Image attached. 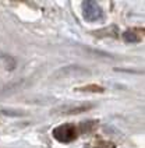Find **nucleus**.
<instances>
[{
    "label": "nucleus",
    "mask_w": 145,
    "mask_h": 148,
    "mask_svg": "<svg viewBox=\"0 0 145 148\" xmlns=\"http://www.w3.org/2000/svg\"><path fill=\"white\" fill-rule=\"evenodd\" d=\"M53 137L56 138L57 141L60 143H64V144H68V143H72L78 137V130L77 127L71 123H64L57 126L56 129H53Z\"/></svg>",
    "instance_id": "obj_1"
},
{
    "label": "nucleus",
    "mask_w": 145,
    "mask_h": 148,
    "mask_svg": "<svg viewBox=\"0 0 145 148\" xmlns=\"http://www.w3.org/2000/svg\"><path fill=\"white\" fill-rule=\"evenodd\" d=\"M82 14H84V18L87 21H98V20H102L103 11L98 3L87 0V1L82 3Z\"/></svg>",
    "instance_id": "obj_2"
},
{
    "label": "nucleus",
    "mask_w": 145,
    "mask_h": 148,
    "mask_svg": "<svg viewBox=\"0 0 145 148\" xmlns=\"http://www.w3.org/2000/svg\"><path fill=\"white\" fill-rule=\"evenodd\" d=\"M89 74H91V70L85 67L78 66V64H70V66L59 69L55 73V77H81V75H89Z\"/></svg>",
    "instance_id": "obj_3"
},
{
    "label": "nucleus",
    "mask_w": 145,
    "mask_h": 148,
    "mask_svg": "<svg viewBox=\"0 0 145 148\" xmlns=\"http://www.w3.org/2000/svg\"><path fill=\"white\" fill-rule=\"evenodd\" d=\"M28 84V80H18V81H13L10 84H6L1 90H0V98L3 97H10L13 94H16L18 91H21L23 88L27 87Z\"/></svg>",
    "instance_id": "obj_4"
},
{
    "label": "nucleus",
    "mask_w": 145,
    "mask_h": 148,
    "mask_svg": "<svg viewBox=\"0 0 145 148\" xmlns=\"http://www.w3.org/2000/svg\"><path fill=\"white\" fill-rule=\"evenodd\" d=\"M92 108H94V103H84V105H80V106H71L62 109L60 113L62 115H80V113H84V112H87Z\"/></svg>",
    "instance_id": "obj_5"
},
{
    "label": "nucleus",
    "mask_w": 145,
    "mask_h": 148,
    "mask_svg": "<svg viewBox=\"0 0 145 148\" xmlns=\"http://www.w3.org/2000/svg\"><path fill=\"white\" fill-rule=\"evenodd\" d=\"M95 36H99V38H102V36H113V38H117V27L116 25H110L109 28H101L99 31L96 32H94Z\"/></svg>",
    "instance_id": "obj_6"
},
{
    "label": "nucleus",
    "mask_w": 145,
    "mask_h": 148,
    "mask_svg": "<svg viewBox=\"0 0 145 148\" xmlns=\"http://www.w3.org/2000/svg\"><path fill=\"white\" fill-rule=\"evenodd\" d=\"M0 59H3L4 62H6V69H7L8 71H11V70H14L17 66V62L16 59L13 58V56H10L7 53H4V52H0Z\"/></svg>",
    "instance_id": "obj_7"
},
{
    "label": "nucleus",
    "mask_w": 145,
    "mask_h": 148,
    "mask_svg": "<svg viewBox=\"0 0 145 148\" xmlns=\"http://www.w3.org/2000/svg\"><path fill=\"white\" fill-rule=\"evenodd\" d=\"M121 36H123V39L127 42H141V38L137 35V32L134 31V29H127V31H124V32L121 34Z\"/></svg>",
    "instance_id": "obj_8"
},
{
    "label": "nucleus",
    "mask_w": 145,
    "mask_h": 148,
    "mask_svg": "<svg viewBox=\"0 0 145 148\" xmlns=\"http://www.w3.org/2000/svg\"><path fill=\"white\" fill-rule=\"evenodd\" d=\"M84 50H87L88 53L94 55V56H99V58H107V59H116L114 55H110L107 52H102V50H98V49H92V48H88V46H84Z\"/></svg>",
    "instance_id": "obj_9"
},
{
    "label": "nucleus",
    "mask_w": 145,
    "mask_h": 148,
    "mask_svg": "<svg viewBox=\"0 0 145 148\" xmlns=\"http://www.w3.org/2000/svg\"><path fill=\"white\" fill-rule=\"evenodd\" d=\"M77 91H84V92H103L105 88L98 85V84H89V85H85V87H81V88H77Z\"/></svg>",
    "instance_id": "obj_10"
},
{
    "label": "nucleus",
    "mask_w": 145,
    "mask_h": 148,
    "mask_svg": "<svg viewBox=\"0 0 145 148\" xmlns=\"http://www.w3.org/2000/svg\"><path fill=\"white\" fill-rule=\"evenodd\" d=\"M96 124H98V122H95V120H87V122H82L80 124V129L82 133H89L94 130V127Z\"/></svg>",
    "instance_id": "obj_11"
},
{
    "label": "nucleus",
    "mask_w": 145,
    "mask_h": 148,
    "mask_svg": "<svg viewBox=\"0 0 145 148\" xmlns=\"http://www.w3.org/2000/svg\"><path fill=\"white\" fill-rule=\"evenodd\" d=\"M1 113L6 116H13V117H20V116H27L28 113L25 110H14V109H3Z\"/></svg>",
    "instance_id": "obj_12"
},
{
    "label": "nucleus",
    "mask_w": 145,
    "mask_h": 148,
    "mask_svg": "<svg viewBox=\"0 0 145 148\" xmlns=\"http://www.w3.org/2000/svg\"><path fill=\"white\" fill-rule=\"evenodd\" d=\"M94 148H116V145L112 141H105V140H98L95 143Z\"/></svg>",
    "instance_id": "obj_13"
},
{
    "label": "nucleus",
    "mask_w": 145,
    "mask_h": 148,
    "mask_svg": "<svg viewBox=\"0 0 145 148\" xmlns=\"http://www.w3.org/2000/svg\"><path fill=\"white\" fill-rule=\"evenodd\" d=\"M114 71H119V73H130V74H142L144 71L141 70H135V69H121V67H114Z\"/></svg>",
    "instance_id": "obj_14"
}]
</instances>
